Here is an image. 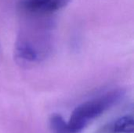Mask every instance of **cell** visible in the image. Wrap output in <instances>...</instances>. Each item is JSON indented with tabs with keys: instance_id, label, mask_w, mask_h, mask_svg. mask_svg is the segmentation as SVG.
I'll list each match as a JSON object with an SVG mask.
<instances>
[{
	"instance_id": "obj_2",
	"label": "cell",
	"mask_w": 134,
	"mask_h": 133,
	"mask_svg": "<svg viewBox=\"0 0 134 133\" xmlns=\"http://www.w3.org/2000/svg\"><path fill=\"white\" fill-rule=\"evenodd\" d=\"M124 94L123 89H113L77 107L68 122L70 132L79 133L82 131L92 121L119 103Z\"/></svg>"
},
{
	"instance_id": "obj_3",
	"label": "cell",
	"mask_w": 134,
	"mask_h": 133,
	"mask_svg": "<svg viewBox=\"0 0 134 133\" xmlns=\"http://www.w3.org/2000/svg\"><path fill=\"white\" fill-rule=\"evenodd\" d=\"M71 0H20L19 9L32 19H45L70 4Z\"/></svg>"
},
{
	"instance_id": "obj_1",
	"label": "cell",
	"mask_w": 134,
	"mask_h": 133,
	"mask_svg": "<svg viewBox=\"0 0 134 133\" xmlns=\"http://www.w3.org/2000/svg\"><path fill=\"white\" fill-rule=\"evenodd\" d=\"M48 27L47 24L43 23L20 32L14 46V56L19 63L30 65L46 58L51 48Z\"/></svg>"
},
{
	"instance_id": "obj_4",
	"label": "cell",
	"mask_w": 134,
	"mask_h": 133,
	"mask_svg": "<svg viewBox=\"0 0 134 133\" xmlns=\"http://www.w3.org/2000/svg\"><path fill=\"white\" fill-rule=\"evenodd\" d=\"M108 133H133L134 122L132 115H125L115 121L108 129Z\"/></svg>"
},
{
	"instance_id": "obj_5",
	"label": "cell",
	"mask_w": 134,
	"mask_h": 133,
	"mask_svg": "<svg viewBox=\"0 0 134 133\" xmlns=\"http://www.w3.org/2000/svg\"><path fill=\"white\" fill-rule=\"evenodd\" d=\"M49 125L53 133H71L68 123L59 114H53L49 119Z\"/></svg>"
}]
</instances>
